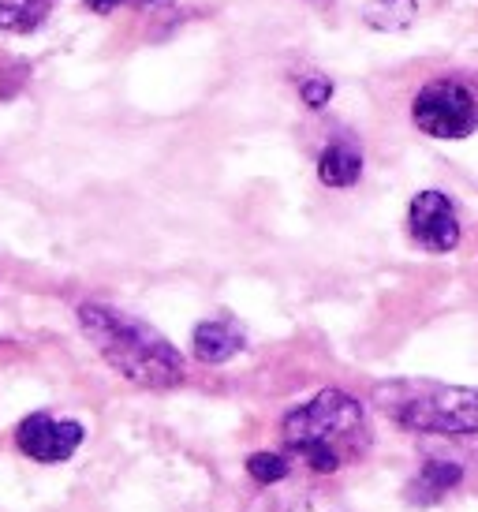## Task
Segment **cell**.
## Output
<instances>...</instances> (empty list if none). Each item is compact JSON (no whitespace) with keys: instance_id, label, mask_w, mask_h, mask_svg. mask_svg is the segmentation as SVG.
Returning a JSON list of instances; mask_svg holds the SVG:
<instances>
[{"instance_id":"5","label":"cell","mask_w":478,"mask_h":512,"mask_svg":"<svg viewBox=\"0 0 478 512\" xmlns=\"http://www.w3.org/2000/svg\"><path fill=\"white\" fill-rule=\"evenodd\" d=\"M408 228H411V240L419 243L422 251H434V255H445V251H452L460 243L456 206L441 191H419L411 199Z\"/></svg>"},{"instance_id":"10","label":"cell","mask_w":478,"mask_h":512,"mask_svg":"<svg viewBox=\"0 0 478 512\" xmlns=\"http://www.w3.org/2000/svg\"><path fill=\"white\" fill-rule=\"evenodd\" d=\"M419 15L415 0H370L363 8V23L370 30H408Z\"/></svg>"},{"instance_id":"13","label":"cell","mask_w":478,"mask_h":512,"mask_svg":"<svg viewBox=\"0 0 478 512\" xmlns=\"http://www.w3.org/2000/svg\"><path fill=\"white\" fill-rule=\"evenodd\" d=\"M460 475L464 471L460 468H452V464H426V471H422V479H419V490H434V498L441 494V490H449V486L460 483Z\"/></svg>"},{"instance_id":"2","label":"cell","mask_w":478,"mask_h":512,"mask_svg":"<svg viewBox=\"0 0 478 512\" xmlns=\"http://www.w3.org/2000/svg\"><path fill=\"white\" fill-rule=\"evenodd\" d=\"M284 445L307 464V468L333 475L344 464H352L370 445L363 404L340 389H325L314 400L299 404L284 415Z\"/></svg>"},{"instance_id":"12","label":"cell","mask_w":478,"mask_h":512,"mask_svg":"<svg viewBox=\"0 0 478 512\" xmlns=\"http://www.w3.org/2000/svg\"><path fill=\"white\" fill-rule=\"evenodd\" d=\"M247 471H251L254 483L273 486V483H284V479H288V460L277 453H254L251 460H247Z\"/></svg>"},{"instance_id":"4","label":"cell","mask_w":478,"mask_h":512,"mask_svg":"<svg viewBox=\"0 0 478 512\" xmlns=\"http://www.w3.org/2000/svg\"><path fill=\"white\" fill-rule=\"evenodd\" d=\"M411 120L430 139H467L478 131V75L449 72L422 86L411 101Z\"/></svg>"},{"instance_id":"8","label":"cell","mask_w":478,"mask_h":512,"mask_svg":"<svg viewBox=\"0 0 478 512\" xmlns=\"http://www.w3.org/2000/svg\"><path fill=\"white\" fill-rule=\"evenodd\" d=\"M243 344H247L243 329L228 318H210L195 329V356L202 363H228L236 352H243Z\"/></svg>"},{"instance_id":"7","label":"cell","mask_w":478,"mask_h":512,"mask_svg":"<svg viewBox=\"0 0 478 512\" xmlns=\"http://www.w3.org/2000/svg\"><path fill=\"white\" fill-rule=\"evenodd\" d=\"M247 512H348L340 501H333L322 490H310V486H266V494L247 505Z\"/></svg>"},{"instance_id":"11","label":"cell","mask_w":478,"mask_h":512,"mask_svg":"<svg viewBox=\"0 0 478 512\" xmlns=\"http://www.w3.org/2000/svg\"><path fill=\"white\" fill-rule=\"evenodd\" d=\"M53 0H0V30L27 34L45 19Z\"/></svg>"},{"instance_id":"15","label":"cell","mask_w":478,"mask_h":512,"mask_svg":"<svg viewBox=\"0 0 478 512\" xmlns=\"http://www.w3.org/2000/svg\"><path fill=\"white\" fill-rule=\"evenodd\" d=\"M86 4H90V8H98V12H109V8H116L120 0H86Z\"/></svg>"},{"instance_id":"6","label":"cell","mask_w":478,"mask_h":512,"mask_svg":"<svg viewBox=\"0 0 478 512\" xmlns=\"http://www.w3.org/2000/svg\"><path fill=\"white\" fill-rule=\"evenodd\" d=\"M15 441H19V449L30 460H38V464H60V460H68L83 445V427L75 419H53V415L38 412L19 423Z\"/></svg>"},{"instance_id":"9","label":"cell","mask_w":478,"mask_h":512,"mask_svg":"<svg viewBox=\"0 0 478 512\" xmlns=\"http://www.w3.org/2000/svg\"><path fill=\"white\" fill-rule=\"evenodd\" d=\"M363 176V154L352 139H337L329 143L318 157V180L325 187H352Z\"/></svg>"},{"instance_id":"14","label":"cell","mask_w":478,"mask_h":512,"mask_svg":"<svg viewBox=\"0 0 478 512\" xmlns=\"http://www.w3.org/2000/svg\"><path fill=\"white\" fill-rule=\"evenodd\" d=\"M299 94H303V101H307L310 109H322V105H329V98H333V83H329L325 75H310V79L299 83Z\"/></svg>"},{"instance_id":"1","label":"cell","mask_w":478,"mask_h":512,"mask_svg":"<svg viewBox=\"0 0 478 512\" xmlns=\"http://www.w3.org/2000/svg\"><path fill=\"white\" fill-rule=\"evenodd\" d=\"M79 326L90 337V344L101 352V359L116 374H124L131 385L172 389L187 374L180 352L157 329H150L146 322L131 318V314L101 307V303H86V307H79Z\"/></svg>"},{"instance_id":"3","label":"cell","mask_w":478,"mask_h":512,"mask_svg":"<svg viewBox=\"0 0 478 512\" xmlns=\"http://www.w3.org/2000/svg\"><path fill=\"white\" fill-rule=\"evenodd\" d=\"M374 404L419 434H478V389L445 382H385Z\"/></svg>"}]
</instances>
